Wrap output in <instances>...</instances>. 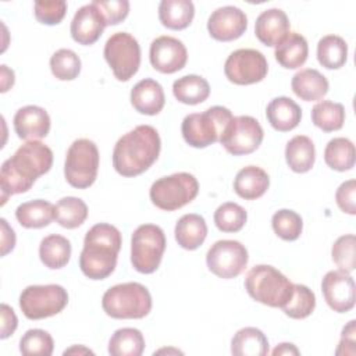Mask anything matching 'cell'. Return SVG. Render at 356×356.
Listing matches in <instances>:
<instances>
[{"instance_id":"1","label":"cell","mask_w":356,"mask_h":356,"mask_svg":"<svg viewBox=\"0 0 356 356\" xmlns=\"http://www.w3.org/2000/svg\"><path fill=\"white\" fill-rule=\"evenodd\" d=\"M53 164V152L40 140H28L1 164L0 186L1 204L7 197L24 193L32 188L35 181L49 172Z\"/></svg>"},{"instance_id":"2","label":"cell","mask_w":356,"mask_h":356,"mask_svg":"<svg viewBox=\"0 0 356 356\" xmlns=\"http://www.w3.org/2000/svg\"><path fill=\"white\" fill-rule=\"evenodd\" d=\"M161 140L152 125H138L122 135L113 150V165L122 177L145 172L159 157Z\"/></svg>"},{"instance_id":"3","label":"cell","mask_w":356,"mask_h":356,"mask_svg":"<svg viewBox=\"0 0 356 356\" xmlns=\"http://www.w3.org/2000/svg\"><path fill=\"white\" fill-rule=\"evenodd\" d=\"M121 232L111 224H95L85 235L79 267L90 280L107 278L117 266L121 249Z\"/></svg>"},{"instance_id":"4","label":"cell","mask_w":356,"mask_h":356,"mask_svg":"<svg viewBox=\"0 0 356 356\" xmlns=\"http://www.w3.org/2000/svg\"><path fill=\"white\" fill-rule=\"evenodd\" d=\"M245 288L252 299L270 307H282L291 299L293 284L275 267L259 264L245 277Z\"/></svg>"},{"instance_id":"5","label":"cell","mask_w":356,"mask_h":356,"mask_svg":"<svg viewBox=\"0 0 356 356\" xmlns=\"http://www.w3.org/2000/svg\"><path fill=\"white\" fill-rule=\"evenodd\" d=\"M102 307L113 318H143L152 310V295L139 282H124L104 292Z\"/></svg>"},{"instance_id":"6","label":"cell","mask_w":356,"mask_h":356,"mask_svg":"<svg viewBox=\"0 0 356 356\" xmlns=\"http://www.w3.org/2000/svg\"><path fill=\"white\" fill-rule=\"evenodd\" d=\"M232 118L234 115L227 107L213 106L203 113L188 114L182 120L181 132L189 146L203 149L220 142L224 129Z\"/></svg>"},{"instance_id":"7","label":"cell","mask_w":356,"mask_h":356,"mask_svg":"<svg viewBox=\"0 0 356 356\" xmlns=\"http://www.w3.org/2000/svg\"><path fill=\"white\" fill-rule=\"evenodd\" d=\"M199 192L197 179L189 172H175L159 178L150 186L152 203L164 211H174L191 203Z\"/></svg>"},{"instance_id":"8","label":"cell","mask_w":356,"mask_h":356,"mask_svg":"<svg viewBox=\"0 0 356 356\" xmlns=\"http://www.w3.org/2000/svg\"><path fill=\"white\" fill-rule=\"evenodd\" d=\"M164 231L154 224L139 225L131 238V263L142 274L154 273L165 250Z\"/></svg>"},{"instance_id":"9","label":"cell","mask_w":356,"mask_h":356,"mask_svg":"<svg viewBox=\"0 0 356 356\" xmlns=\"http://www.w3.org/2000/svg\"><path fill=\"white\" fill-rule=\"evenodd\" d=\"M99 150L93 140L81 138L71 143L64 163L67 182L78 189L89 188L97 177Z\"/></svg>"},{"instance_id":"10","label":"cell","mask_w":356,"mask_h":356,"mask_svg":"<svg viewBox=\"0 0 356 356\" xmlns=\"http://www.w3.org/2000/svg\"><path fill=\"white\" fill-rule=\"evenodd\" d=\"M68 303V293L57 284L29 285L19 295V307L29 320H42L63 312Z\"/></svg>"},{"instance_id":"11","label":"cell","mask_w":356,"mask_h":356,"mask_svg":"<svg viewBox=\"0 0 356 356\" xmlns=\"http://www.w3.org/2000/svg\"><path fill=\"white\" fill-rule=\"evenodd\" d=\"M104 58L118 81H129L140 65V46L128 32L113 33L104 44Z\"/></svg>"},{"instance_id":"12","label":"cell","mask_w":356,"mask_h":356,"mask_svg":"<svg viewBox=\"0 0 356 356\" xmlns=\"http://www.w3.org/2000/svg\"><path fill=\"white\" fill-rule=\"evenodd\" d=\"M249 254L239 241L222 239L211 245L206 254L209 270L224 280L238 277L248 264Z\"/></svg>"},{"instance_id":"13","label":"cell","mask_w":356,"mask_h":356,"mask_svg":"<svg viewBox=\"0 0 356 356\" xmlns=\"http://www.w3.org/2000/svg\"><path fill=\"white\" fill-rule=\"evenodd\" d=\"M263 136V128L256 118L250 115H238L234 117L224 129L220 143L228 153L242 156L253 153L261 145Z\"/></svg>"},{"instance_id":"14","label":"cell","mask_w":356,"mask_h":356,"mask_svg":"<svg viewBox=\"0 0 356 356\" xmlns=\"http://www.w3.org/2000/svg\"><path fill=\"white\" fill-rule=\"evenodd\" d=\"M268 64L261 51L256 49H238L224 64L227 79L235 85H252L266 78Z\"/></svg>"},{"instance_id":"15","label":"cell","mask_w":356,"mask_h":356,"mask_svg":"<svg viewBox=\"0 0 356 356\" xmlns=\"http://www.w3.org/2000/svg\"><path fill=\"white\" fill-rule=\"evenodd\" d=\"M321 291L327 305L337 313H346L353 309L356 286L349 273L341 270L328 271L321 281Z\"/></svg>"},{"instance_id":"16","label":"cell","mask_w":356,"mask_h":356,"mask_svg":"<svg viewBox=\"0 0 356 356\" xmlns=\"http://www.w3.org/2000/svg\"><path fill=\"white\" fill-rule=\"evenodd\" d=\"M152 67L161 74H174L182 70L188 60L185 44L172 36H159L150 44Z\"/></svg>"},{"instance_id":"17","label":"cell","mask_w":356,"mask_h":356,"mask_svg":"<svg viewBox=\"0 0 356 356\" xmlns=\"http://www.w3.org/2000/svg\"><path fill=\"white\" fill-rule=\"evenodd\" d=\"M248 28L246 14L234 6H224L214 10L207 21L210 36L220 42H231L241 38Z\"/></svg>"},{"instance_id":"18","label":"cell","mask_w":356,"mask_h":356,"mask_svg":"<svg viewBox=\"0 0 356 356\" xmlns=\"http://www.w3.org/2000/svg\"><path fill=\"white\" fill-rule=\"evenodd\" d=\"M106 26V21L99 8L93 3H89L78 8L71 21L70 31L76 43L89 46L97 42Z\"/></svg>"},{"instance_id":"19","label":"cell","mask_w":356,"mask_h":356,"mask_svg":"<svg viewBox=\"0 0 356 356\" xmlns=\"http://www.w3.org/2000/svg\"><path fill=\"white\" fill-rule=\"evenodd\" d=\"M14 131L19 139L38 140L44 138L50 131V117L39 106H24L14 115Z\"/></svg>"},{"instance_id":"20","label":"cell","mask_w":356,"mask_h":356,"mask_svg":"<svg viewBox=\"0 0 356 356\" xmlns=\"http://www.w3.org/2000/svg\"><path fill=\"white\" fill-rule=\"evenodd\" d=\"M289 19L281 8L263 11L254 22V33L266 46H277L289 33Z\"/></svg>"},{"instance_id":"21","label":"cell","mask_w":356,"mask_h":356,"mask_svg":"<svg viewBox=\"0 0 356 356\" xmlns=\"http://www.w3.org/2000/svg\"><path fill=\"white\" fill-rule=\"evenodd\" d=\"M165 103L163 86L150 78L139 81L131 90V104L134 108L145 115L159 114Z\"/></svg>"},{"instance_id":"22","label":"cell","mask_w":356,"mask_h":356,"mask_svg":"<svg viewBox=\"0 0 356 356\" xmlns=\"http://www.w3.org/2000/svg\"><path fill=\"white\" fill-rule=\"evenodd\" d=\"M266 117L274 129L286 132L299 125L302 110L291 97L280 96L268 103L266 108Z\"/></svg>"},{"instance_id":"23","label":"cell","mask_w":356,"mask_h":356,"mask_svg":"<svg viewBox=\"0 0 356 356\" xmlns=\"http://www.w3.org/2000/svg\"><path fill=\"white\" fill-rule=\"evenodd\" d=\"M270 186L268 174L256 165H248L238 171L234 179V191L235 193L245 199L253 200L266 193Z\"/></svg>"},{"instance_id":"24","label":"cell","mask_w":356,"mask_h":356,"mask_svg":"<svg viewBox=\"0 0 356 356\" xmlns=\"http://www.w3.org/2000/svg\"><path fill=\"white\" fill-rule=\"evenodd\" d=\"M293 93L305 102H316L323 99L328 92L327 78L314 68H303L292 76L291 82Z\"/></svg>"},{"instance_id":"25","label":"cell","mask_w":356,"mask_h":356,"mask_svg":"<svg viewBox=\"0 0 356 356\" xmlns=\"http://www.w3.org/2000/svg\"><path fill=\"white\" fill-rule=\"evenodd\" d=\"M275 60L288 70L302 67L309 56V44L305 36L298 32H289L277 46L274 51Z\"/></svg>"},{"instance_id":"26","label":"cell","mask_w":356,"mask_h":356,"mask_svg":"<svg viewBox=\"0 0 356 356\" xmlns=\"http://www.w3.org/2000/svg\"><path fill=\"white\" fill-rule=\"evenodd\" d=\"M175 241L186 250L197 249L207 236V225L202 216L189 213L182 216L175 224Z\"/></svg>"},{"instance_id":"27","label":"cell","mask_w":356,"mask_h":356,"mask_svg":"<svg viewBox=\"0 0 356 356\" xmlns=\"http://www.w3.org/2000/svg\"><path fill=\"white\" fill-rule=\"evenodd\" d=\"M285 160L295 172L303 174L310 171L316 161L313 140L306 135L293 136L285 146Z\"/></svg>"},{"instance_id":"28","label":"cell","mask_w":356,"mask_h":356,"mask_svg":"<svg viewBox=\"0 0 356 356\" xmlns=\"http://www.w3.org/2000/svg\"><path fill=\"white\" fill-rule=\"evenodd\" d=\"M193 17L195 6L191 0H161L159 4V19L168 29H185Z\"/></svg>"},{"instance_id":"29","label":"cell","mask_w":356,"mask_h":356,"mask_svg":"<svg viewBox=\"0 0 356 356\" xmlns=\"http://www.w3.org/2000/svg\"><path fill=\"white\" fill-rule=\"evenodd\" d=\"M231 353L235 356H264L268 353V339L256 327L241 328L231 341Z\"/></svg>"},{"instance_id":"30","label":"cell","mask_w":356,"mask_h":356,"mask_svg":"<svg viewBox=\"0 0 356 356\" xmlns=\"http://www.w3.org/2000/svg\"><path fill=\"white\" fill-rule=\"evenodd\" d=\"M39 257L47 268H63L71 257V242L58 234L47 235L40 242Z\"/></svg>"},{"instance_id":"31","label":"cell","mask_w":356,"mask_h":356,"mask_svg":"<svg viewBox=\"0 0 356 356\" xmlns=\"http://www.w3.org/2000/svg\"><path fill=\"white\" fill-rule=\"evenodd\" d=\"M15 217L25 228H43L54 220V206L43 199L25 202L17 207Z\"/></svg>"},{"instance_id":"32","label":"cell","mask_w":356,"mask_h":356,"mask_svg":"<svg viewBox=\"0 0 356 356\" xmlns=\"http://www.w3.org/2000/svg\"><path fill=\"white\" fill-rule=\"evenodd\" d=\"M172 93L175 99L184 104L203 103L210 95L209 82L199 75H185L174 81Z\"/></svg>"},{"instance_id":"33","label":"cell","mask_w":356,"mask_h":356,"mask_svg":"<svg viewBox=\"0 0 356 356\" xmlns=\"http://www.w3.org/2000/svg\"><path fill=\"white\" fill-rule=\"evenodd\" d=\"M317 60L327 70H338L348 60V44L338 35H327L317 43Z\"/></svg>"},{"instance_id":"34","label":"cell","mask_w":356,"mask_h":356,"mask_svg":"<svg viewBox=\"0 0 356 356\" xmlns=\"http://www.w3.org/2000/svg\"><path fill=\"white\" fill-rule=\"evenodd\" d=\"M143 350L145 338L136 328H120L108 341V353L111 356H140Z\"/></svg>"},{"instance_id":"35","label":"cell","mask_w":356,"mask_h":356,"mask_svg":"<svg viewBox=\"0 0 356 356\" xmlns=\"http://www.w3.org/2000/svg\"><path fill=\"white\" fill-rule=\"evenodd\" d=\"M325 164L335 171H348L355 165V145L348 138L331 139L324 150Z\"/></svg>"},{"instance_id":"36","label":"cell","mask_w":356,"mask_h":356,"mask_svg":"<svg viewBox=\"0 0 356 356\" xmlns=\"http://www.w3.org/2000/svg\"><path fill=\"white\" fill-rule=\"evenodd\" d=\"M88 217L86 203L74 196L63 197L54 206V220L67 229L78 228Z\"/></svg>"},{"instance_id":"37","label":"cell","mask_w":356,"mask_h":356,"mask_svg":"<svg viewBox=\"0 0 356 356\" xmlns=\"http://www.w3.org/2000/svg\"><path fill=\"white\" fill-rule=\"evenodd\" d=\"M312 121L324 132L338 131L345 122V107L341 103L321 100L312 108Z\"/></svg>"},{"instance_id":"38","label":"cell","mask_w":356,"mask_h":356,"mask_svg":"<svg viewBox=\"0 0 356 356\" xmlns=\"http://www.w3.org/2000/svg\"><path fill=\"white\" fill-rule=\"evenodd\" d=\"M316 307V296L310 288L302 284H293V292L291 299L282 306V312L291 318H306L313 313Z\"/></svg>"},{"instance_id":"39","label":"cell","mask_w":356,"mask_h":356,"mask_svg":"<svg viewBox=\"0 0 356 356\" xmlns=\"http://www.w3.org/2000/svg\"><path fill=\"white\" fill-rule=\"evenodd\" d=\"M248 220L246 210L234 202L222 203L214 211V224L222 232H238Z\"/></svg>"},{"instance_id":"40","label":"cell","mask_w":356,"mask_h":356,"mask_svg":"<svg viewBox=\"0 0 356 356\" xmlns=\"http://www.w3.org/2000/svg\"><path fill=\"white\" fill-rule=\"evenodd\" d=\"M51 74L60 81H72L81 72V58L70 49H60L50 57Z\"/></svg>"},{"instance_id":"41","label":"cell","mask_w":356,"mask_h":356,"mask_svg":"<svg viewBox=\"0 0 356 356\" xmlns=\"http://www.w3.org/2000/svg\"><path fill=\"white\" fill-rule=\"evenodd\" d=\"M53 338L44 330H28L19 341V350L25 356H50L53 353Z\"/></svg>"},{"instance_id":"42","label":"cell","mask_w":356,"mask_h":356,"mask_svg":"<svg viewBox=\"0 0 356 356\" xmlns=\"http://www.w3.org/2000/svg\"><path fill=\"white\" fill-rule=\"evenodd\" d=\"M271 225L274 232L284 241H296L300 236L303 228L302 217L296 211L288 209H282L274 213Z\"/></svg>"},{"instance_id":"43","label":"cell","mask_w":356,"mask_h":356,"mask_svg":"<svg viewBox=\"0 0 356 356\" xmlns=\"http://www.w3.org/2000/svg\"><path fill=\"white\" fill-rule=\"evenodd\" d=\"M356 238L353 234L339 236L331 249L334 263L341 271L352 273L356 267Z\"/></svg>"},{"instance_id":"44","label":"cell","mask_w":356,"mask_h":356,"mask_svg":"<svg viewBox=\"0 0 356 356\" xmlns=\"http://www.w3.org/2000/svg\"><path fill=\"white\" fill-rule=\"evenodd\" d=\"M35 18L44 25H57L67 13V3L64 0H38L33 4Z\"/></svg>"},{"instance_id":"45","label":"cell","mask_w":356,"mask_h":356,"mask_svg":"<svg viewBox=\"0 0 356 356\" xmlns=\"http://www.w3.org/2000/svg\"><path fill=\"white\" fill-rule=\"evenodd\" d=\"M92 3L99 8L106 25L122 22L129 13V1L127 0H95Z\"/></svg>"},{"instance_id":"46","label":"cell","mask_w":356,"mask_h":356,"mask_svg":"<svg viewBox=\"0 0 356 356\" xmlns=\"http://www.w3.org/2000/svg\"><path fill=\"white\" fill-rule=\"evenodd\" d=\"M356 182L355 179H349L342 182L337 192H335V200L338 207L346 213L353 216L356 213Z\"/></svg>"},{"instance_id":"47","label":"cell","mask_w":356,"mask_h":356,"mask_svg":"<svg viewBox=\"0 0 356 356\" xmlns=\"http://www.w3.org/2000/svg\"><path fill=\"white\" fill-rule=\"evenodd\" d=\"M17 325H18V320H17L14 310L8 305L1 303V335H0V338L6 339L10 335H13Z\"/></svg>"},{"instance_id":"48","label":"cell","mask_w":356,"mask_h":356,"mask_svg":"<svg viewBox=\"0 0 356 356\" xmlns=\"http://www.w3.org/2000/svg\"><path fill=\"white\" fill-rule=\"evenodd\" d=\"M0 222H1V256H6L15 246V234H14V229L7 224L4 218H1Z\"/></svg>"},{"instance_id":"49","label":"cell","mask_w":356,"mask_h":356,"mask_svg":"<svg viewBox=\"0 0 356 356\" xmlns=\"http://www.w3.org/2000/svg\"><path fill=\"white\" fill-rule=\"evenodd\" d=\"M355 320H350L348 323V325L343 327L342 330V335H341V341L337 349H341L343 345L350 346L352 349H355V343H356V330H355Z\"/></svg>"},{"instance_id":"50","label":"cell","mask_w":356,"mask_h":356,"mask_svg":"<svg viewBox=\"0 0 356 356\" xmlns=\"http://www.w3.org/2000/svg\"><path fill=\"white\" fill-rule=\"evenodd\" d=\"M271 353L274 356H277V355H299V350L295 345L284 342V343H280Z\"/></svg>"},{"instance_id":"51","label":"cell","mask_w":356,"mask_h":356,"mask_svg":"<svg viewBox=\"0 0 356 356\" xmlns=\"http://www.w3.org/2000/svg\"><path fill=\"white\" fill-rule=\"evenodd\" d=\"M8 68L7 65H1V92H7L10 86L14 85V76L8 78Z\"/></svg>"},{"instance_id":"52","label":"cell","mask_w":356,"mask_h":356,"mask_svg":"<svg viewBox=\"0 0 356 356\" xmlns=\"http://www.w3.org/2000/svg\"><path fill=\"white\" fill-rule=\"evenodd\" d=\"M71 353H90V355H93V352L90 349H88V348H78V346H74L71 349L64 350V355H71Z\"/></svg>"}]
</instances>
